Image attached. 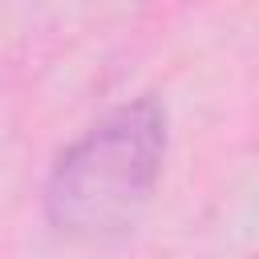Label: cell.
<instances>
[{"mask_svg":"<svg viewBox=\"0 0 259 259\" xmlns=\"http://www.w3.org/2000/svg\"><path fill=\"white\" fill-rule=\"evenodd\" d=\"M166 154V109L138 97L77 138L45 182V214L61 235L105 239L146 206Z\"/></svg>","mask_w":259,"mask_h":259,"instance_id":"cell-1","label":"cell"}]
</instances>
